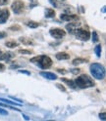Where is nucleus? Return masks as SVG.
Here are the masks:
<instances>
[{"label":"nucleus","mask_w":106,"mask_h":121,"mask_svg":"<svg viewBox=\"0 0 106 121\" xmlns=\"http://www.w3.org/2000/svg\"><path fill=\"white\" fill-rule=\"evenodd\" d=\"M31 62L35 64L37 66L42 69H47L52 65V60L48 56H45V55L34 57V58L31 59Z\"/></svg>","instance_id":"1"},{"label":"nucleus","mask_w":106,"mask_h":121,"mask_svg":"<svg viewBox=\"0 0 106 121\" xmlns=\"http://www.w3.org/2000/svg\"><path fill=\"white\" fill-rule=\"evenodd\" d=\"M89 69H90V72H92V76L95 79L102 80L105 77V69L101 64L94 63L89 66Z\"/></svg>","instance_id":"2"},{"label":"nucleus","mask_w":106,"mask_h":121,"mask_svg":"<svg viewBox=\"0 0 106 121\" xmlns=\"http://www.w3.org/2000/svg\"><path fill=\"white\" fill-rule=\"evenodd\" d=\"M75 83H76V86H78L81 89H86V88H88V87H92L94 85L92 80L86 74H82V75H80V76H78V78L76 79Z\"/></svg>","instance_id":"3"},{"label":"nucleus","mask_w":106,"mask_h":121,"mask_svg":"<svg viewBox=\"0 0 106 121\" xmlns=\"http://www.w3.org/2000/svg\"><path fill=\"white\" fill-rule=\"evenodd\" d=\"M75 34H76V37H77L78 39L82 40V41H87L90 37V34L87 30L82 29V28H79L77 31L75 32Z\"/></svg>","instance_id":"4"},{"label":"nucleus","mask_w":106,"mask_h":121,"mask_svg":"<svg viewBox=\"0 0 106 121\" xmlns=\"http://www.w3.org/2000/svg\"><path fill=\"white\" fill-rule=\"evenodd\" d=\"M24 8H25V5H24V3H23L22 1H20V0L14 1L13 4L11 5V9L13 10V12L15 14H17V15L23 13V11H24Z\"/></svg>","instance_id":"5"},{"label":"nucleus","mask_w":106,"mask_h":121,"mask_svg":"<svg viewBox=\"0 0 106 121\" xmlns=\"http://www.w3.org/2000/svg\"><path fill=\"white\" fill-rule=\"evenodd\" d=\"M49 33L52 37H54L56 39H61L66 35V31L61 28H52L49 30Z\"/></svg>","instance_id":"6"},{"label":"nucleus","mask_w":106,"mask_h":121,"mask_svg":"<svg viewBox=\"0 0 106 121\" xmlns=\"http://www.w3.org/2000/svg\"><path fill=\"white\" fill-rule=\"evenodd\" d=\"M10 16V12L8 9H3L0 10V24H4V22H7Z\"/></svg>","instance_id":"7"},{"label":"nucleus","mask_w":106,"mask_h":121,"mask_svg":"<svg viewBox=\"0 0 106 121\" xmlns=\"http://www.w3.org/2000/svg\"><path fill=\"white\" fill-rule=\"evenodd\" d=\"M79 28H80V27H79V25L77 24V22H71V24H69V25L66 26V29H67L70 33H73V34H75V32L77 31Z\"/></svg>","instance_id":"8"},{"label":"nucleus","mask_w":106,"mask_h":121,"mask_svg":"<svg viewBox=\"0 0 106 121\" xmlns=\"http://www.w3.org/2000/svg\"><path fill=\"white\" fill-rule=\"evenodd\" d=\"M40 75L42 77L46 78V79H49V80H56L57 79V75L56 74L52 73V72H48V71H41Z\"/></svg>","instance_id":"9"},{"label":"nucleus","mask_w":106,"mask_h":121,"mask_svg":"<svg viewBox=\"0 0 106 121\" xmlns=\"http://www.w3.org/2000/svg\"><path fill=\"white\" fill-rule=\"evenodd\" d=\"M60 18H61V20H63V21H68V22L79 19L78 16H76V15H67V14H62L61 16H60Z\"/></svg>","instance_id":"10"},{"label":"nucleus","mask_w":106,"mask_h":121,"mask_svg":"<svg viewBox=\"0 0 106 121\" xmlns=\"http://www.w3.org/2000/svg\"><path fill=\"white\" fill-rule=\"evenodd\" d=\"M56 59L61 60H69L70 59V55L67 54L65 52H60V53H57L56 54Z\"/></svg>","instance_id":"11"},{"label":"nucleus","mask_w":106,"mask_h":121,"mask_svg":"<svg viewBox=\"0 0 106 121\" xmlns=\"http://www.w3.org/2000/svg\"><path fill=\"white\" fill-rule=\"evenodd\" d=\"M88 62V59H84V58H77L73 60V65H79L81 64H85Z\"/></svg>","instance_id":"12"},{"label":"nucleus","mask_w":106,"mask_h":121,"mask_svg":"<svg viewBox=\"0 0 106 121\" xmlns=\"http://www.w3.org/2000/svg\"><path fill=\"white\" fill-rule=\"evenodd\" d=\"M62 81H63V82H65L68 86H70V87H71V88H73V89H75L76 87H77V86H76L75 81H73V80H71V79H68V78H62Z\"/></svg>","instance_id":"13"},{"label":"nucleus","mask_w":106,"mask_h":121,"mask_svg":"<svg viewBox=\"0 0 106 121\" xmlns=\"http://www.w3.org/2000/svg\"><path fill=\"white\" fill-rule=\"evenodd\" d=\"M20 41L23 42V44H25V45H34L33 40L28 38V37H20Z\"/></svg>","instance_id":"14"},{"label":"nucleus","mask_w":106,"mask_h":121,"mask_svg":"<svg viewBox=\"0 0 106 121\" xmlns=\"http://www.w3.org/2000/svg\"><path fill=\"white\" fill-rule=\"evenodd\" d=\"M54 16H55V12L53 9L48 8V9L45 10V17L46 18H53Z\"/></svg>","instance_id":"15"},{"label":"nucleus","mask_w":106,"mask_h":121,"mask_svg":"<svg viewBox=\"0 0 106 121\" xmlns=\"http://www.w3.org/2000/svg\"><path fill=\"white\" fill-rule=\"evenodd\" d=\"M26 25H27L29 27H31V28H36V27H39V22H34V21L27 22H26Z\"/></svg>","instance_id":"16"},{"label":"nucleus","mask_w":106,"mask_h":121,"mask_svg":"<svg viewBox=\"0 0 106 121\" xmlns=\"http://www.w3.org/2000/svg\"><path fill=\"white\" fill-rule=\"evenodd\" d=\"M5 46L12 49V48H15V47H18L19 46V43L15 42V41H8V42L5 43Z\"/></svg>","instance_id":"17"},{"label":"nucleus","mask_w":106,"mask_h":121,"mask_svg":"<svg viewBox=\"0 0 106 121\" xmlns=\"http://www.w3.org/2000/svg\"><path fill=\"white\" fill-rule=\"evenodd\" d=\"M0 101L3 102V103H6V104H9L11 105H19L20 104L19 103H15V102H12L10 100H7V99H3V98H0Z\"/></svg>","instance_id":"18"},{"label":"nucleus","mask_w":106,"mask_h":121,"mask_svg":"<svg viewBox=\"0 0 106 121\" xmlns=\"http://www.w3.org/2000/svg\"><path fill=\"white\" fill-rule=\"evenodd\" d=\"M12 57V54L10 53H6V54H1L0 55V60H9Z\"/></svg>","instance_id":"19"},{"label":"nucleus","mask_w":106,"mask_h":121,"mask_svg":"<svg viewBox=\"0 0 106 121\" xmlns=\"http://www.w3.org/2000/svg\"><path fill=\"white\" fill-rule=\"evenodd\" d=\"M94 51H95V54H96L97 57L101 56V46L100 45H97V46L95 47V49H94Z\"/></svg>","instance_id":"20"},{"label":"nucleus","mask_w":106,"mask_h":121,"mask_svg":"<svg viewBox=\"0 0 106 121\" xmlns=\"http://www.w3.org/2000/svg\"><path fill=\"white\" fill-rule=\"evenodd\" d=\"M19 53H20V54L31 55V54H33V51H31V50H28V49H22V50H20V51H19Z\"/></svg>","instance_id":"21"},{"label":"nucleus","mask_w":106,"mask_h":121,"mask_svg":"<svg viewBox=\"0 0 106 121\" xmlns=\"http://www.w3.org/2000/svg\"><path fill=\"white\" fill-rule=\"evenodd\" d=\"M0 105H2V107H6V108H11L13 110H16V111H20L19 108H15V107H11V105H7V104H0Z\"/></svg>","instance_id":"22"},{"label":"nucleus","mask_w":106,"mask_h":121,"mask_svg":"<svg viewBox=\"0 0 106 121\" xmlns=\"http://www.w3.org/2000/svg\"><path fill=\"white\" fill-rule=\"evenodd\" d=\"M92 41L93 42H98V35L95 31H93V33H92Z\"/></svg>","instance_id":"23"},{"label":"nucleus","mask_w":106,"mask_h":121,"mask_svg":"<svg viewBox=\"0 0 106 121\" xmlns=\"http://www.w3.org/2000/svg\"><path fill=\"white\" fill-rule=\"evenodd\" d=\"M0 115H8V111H6L5 109L0 108Z\"/></svg>","instance_id":"24"},{"label":"nucleus","mask_w":106,"mask_h":121,"mask_svg":"<svg viewBox=\"0 0 106 121\" xmlns=\"http://www.w3.org/2000/svg\"><path fill=\"white\" fill-rule=\"evenodd\" d=\"M10 29L11 30H20L21 29V27H20V26H10Z\"/></svg>","instance_id":"25"},{"label":"nucleus","mask_w":106,"mask_h":121,"mask_svg":"<svg viewBox=\"0 0 106 121\" xmlns=\"http://www.w3.org/2000/svg\"><path fill=\"white\" fill-rule=\"evenodd\" d=\"M56 87L59 88L61 91H63V92H65V91H66V88H65L63 85H61V84H56Z\"/></svg>","instance_id":"26"},{"label":"nucleus","mask_w":106,"mask_h":121,"mask_svg":"<svg viewBox=\"0 0 106 121\" xmlns=\"http://www.w3.org/2000/svg\"><path fill=\"white\" fill-rule=\"evenodd\" d=\"M9 0H0V6H3V5H6L8 4Z\"/></svg>","instance_id":"27"},{"label":"nucleus","mask_w":106,"mask_h":121,"mask_svg":"<svg viewBox=\"0 0 106 121\" xmlns=\"http://www.w3.org/2000/svg\"><path fill=\"white\" fill-rule=\"evenodd\" d=\"M99 117L103 120V121H105V119H106V114H105V112H102V113H100L99 114Z\"/></svg>","instance_id":"28"},{"label":"nucleus","mask_w":106,"mask_h":121,"mask_svg":"<svg viewBox=\"0 0 106 121\" xmlns=\"http://www.w3.org/2000/svg\"><path fill=\"white\" fill-rule=\"evenodd\" d=\"M6 32H3V31H1V32H0V39H2V38H5V37H6Z\"/></svg>","instance_id":"29"},{"label":"nucleus","mask_w":106,"mask_h":121,"mask_svg":"<svg viewBox=\"0 0 106 121\" xmlns=\"http://www.w3.org/2000/svg\"><path fill=\"white\" fill-rule=\"evenodd\" d=\"M20 72L21 73H26L27 75H31V72L28 71V70H20Z\"/></svg>","instance_id":"30"},{"label":"nucleus","mask_w":106,"mask_h":121,"mask_svg":"<svg viewBox=\"0 0 106 121\" xmlns=\"http://www.w3.org/2000/svg\"><path fill=\"white\" fill-rule=\"evenodd\" d=\"M5 70V65L3 64H0V71H3Z\"/></svg>","instance_id":"31"},{"label":"nucleus","mask_w":106,"mask_h":121,"mask_svg":"<svg viewBox=\"0 0 106 121\" xmlns=\"http://www.w3.org/2000/svg\"><path fill=\"white\" fill-rule=\"evenodd\" d=\"M72 72L73 73H78V72H80V69H73Z\"/></svg>","instance_id":"32"},{"label":"nucleus","mask_w":106,"mask_h":121,"mask_svg":"<svg viewBox=\"0 0 106 121\" xmlns=\"http://www.w3.org/2000/svg\"><path fill=\"white\" fill-rule=\"evenodd\" d=\"M23 117H24L25 119H27V120H29V117H28V116H26L25 114H23Z\"/></svg>","instance_id":"33"},{"label":"nucleus","mask_w":106,"mask_h":121,"mask_svg":"<svg viewBox=\"0 0 106 121\" xmlns=\"http://www.w3.org/2000/svg\"><path fill=\"white\" fill-rule=\"evenodd\" d=\"M2 54V52H1V50H0V55H1Z\"/></svg>","instance_id":"34"}]
</instances>
